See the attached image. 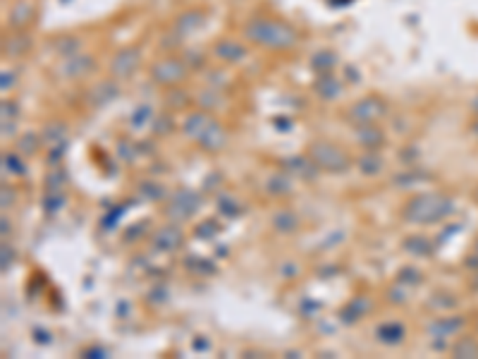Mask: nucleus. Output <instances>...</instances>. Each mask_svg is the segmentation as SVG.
<instances>
[{"instance_id":"nucleus-3","label":"nucleus","mask_w":478,"mask_h":359,"mask_svg":"<svg viewBox=\"0 0 478 359\" xmlns=\"http://www.w3.org/2000/svg\"><path fill=\"white\" fill-rule=\"evenodd\" d=\"M185 74V67L177 60H163L153 67V77L158 81H175Z\"/></svg>"},{"instance_id":"nucleus-2","label":"nucleus","mask_w":478,"mask_h":359,"mask_svg":"<svg viewBox=\"0 0 478 359\" xmlns=\"http://www.w3.org/2000/svg\"><path fill=\"white\" fill-rule=\"evenodd\" d=\"M136 62H139V53H136L134 48H124L119 50L115 55V60H112V72L115 74H132L136 67Z\"/></svg>"},{"instance_id":"nucleus-4","label":"nucleus","mask_w":478,"mask_h":359,"mask_svg":"<svg viewBox=\"0 0 478 359\" xmlns=\"http://www.w3.org/2000/svg\"><path fill=\"white\" fill-rule=\"evenodd\" d=\"M216 53L220 55V58L239 60V58H242V55H244V50H242V46H237L235 41H223V43H218Z\"/></svg>"},{"instance_id":"nucleus-1","label":"nucleus","mask_w":478,"mask_h":359,"mask_svg":"<svg viewBox=\"0 0 478 359\" xmlns=\"http://www.w3.org/2000/svg\"><path fill=\"white\" fill-rule=\"evenodd\" d=\"M244 34H247V39H251L254 43H259V46H268V48H287L297 41L294 31L289 29L287 24L275 22V20L249 22L247 29H244Z\"/></svg>"}]
</instances>
